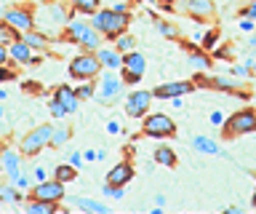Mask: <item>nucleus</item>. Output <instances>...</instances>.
I'll list each match as a JSON object with an SVG mask.
<instances>
[{"label":"nucleus","instance_id":"obj_11","mask_svg":"<svg viewBox=\"0 0 256 214\" xmlns=\"http://www.w3.org/2000/svg\"><path fill=\"white\" fill-rule=\"evenodd\" d=\"M131 177H134V169L128 163H118L115 169L110 171V177H107V182L110 185H118V187H123L126 182H131Z\"/></svg>","mask_w":256,"mask_h":214},{"label":"nucleus","instance_id":"obj_5","mask_svg":"<svg viewBox=\"0 0 256 214\" xmlns=\"http://www.w3.org/2000/svg\"><path fill=\"white\" fill-rule=\"evenodd\" d=\"M144 67H147V62H144L142 54H131L128 51V57H126V67H123V78H126V83H136L139 78L144 75Z\"/></svg>","mask_w":256,"mask_h":214},{"label":"nucleus","instance_id":"obj_43","mask_svg":"<svg viewBox=\"0 0 256 214\" xmlns=\"http://www.w3.org/2000/svg\"><path fill=\"white\" fill-rule=\"evenodd\" d=\"M16 185H19V187H27V177H16Z\"/></svg>","mask_w":256,"mask_h":214},{"label":"nucleus","instance_id":"obj_34","mask_svg":"<svg viewBox=\"0 0 256 214\" xmlns=\"http://www.w3.org/2000/svg\"><path fill=\"white\" fill-rule=\"evenodd\" d=\"M32 211H54V206L48 201H38V203H32Z\"/></svg>","mask_w":256,"mask_h":214},{"label":"nucleus","instance_id":"obj_45","mask_svg":"<svg viewBox=\"0 0 256 214\" xmlns=\"http://www.w3.org/2000/svg\"><path fill=\"white\" fill-rule=\"evenodd\" d=\"M8 78H11V73H8V70H0V81H8Z\"/></svg>","mask_w":256,"mask_h":214},{"label":"nucleus","instance_id":"obj_3","mask_svg":"<svg viewBox=\"0 0 256 214\" xmlns=\"http://www.w3.org/2000/svg\"><path fill=\"white\" fill-rule=\"evenodd\" d=\"M144 134L147 137H174L176 134V123L163 113H155L150 118H144Z\"/></svg>","mask_w":256,"mask_h":214},{"label":"nucleus","instance_id":"obj_41","mask_svg":"<svg viewBox=\"0 0 256 214\" xmlns=\"http://www.w3.org/2000/svg\"><path fill=\"white\" fill-rule=\"evenodd\" d=\"M232 75H240V78H246V75H248V67H232Z\"/></svg>","mask_w":256,"mask_h":214},{"label":"nucleus","instance_id":"obj_13","mask_svg":"<svg viewBox=\"0 0 256 214\" xmlns=\"http://www.w3.org/2000/svg\"><path fill=\"white\" fill-rule=\"evenodd\" d=\"M120 86H123V83H120L115 75H107V78H104V83H102V99L104 102L118 99L120 97Z\"/></svg>","mask_w":256,"mask_h":214},{"label":"nucleus","instance_id":"obj_20","mask_svg":"<svg viewBox=\"0 0 256 214\" xmlns=\"http://www.w3.org/2000/svg\"><path fill=\"white\" fill-rule=\"evenodd\" d=\"M3 163H6L8 174L19 177V158H16V153H6V155H3Z\"/></svg>","mask_w":256,"mask_h":214},{"label":"nucleus","instance_id":"obj_4","mask_svg":"<svg viewBox=\"0 0 256 214\" xmlns=\"http://www.w3.org/2000/svg\"><path fill=\"white\" fill-rule=\"evenodd\" d=\"M51 134H54V129H51V126H40V129H35V131H32L27 139L22 142V153H27V155H35L40 147L51 142Z\"/></svg>","mask_w":256,"mask_h":214},{"label":"nucleus","instance_id":"obj_15","mask_svg":"<svg viewBox=\"0 0 256 214\" xmlns=\"http://www.w3.org/2000/svg\"><path fill=\"white\" fill-rule=\"evenodd\" d=\"M187 9L192 17H211L214 14V3L211 0H192V3H187Z\"/></svg>","mask_w":256,"mask_h":214},{"label":"nucleus","instance_id":"obj_9","mask_svg":"<svg viewBox=\"0 0 256 214\" xmlns=\"http://www.w3.org/2000/svg\"><path fill=\"white\" fill-rule=\"evenodd\" d=\"M70 33L75 35L83 46H88V49H96V46H99V35L86 25H70Z\"/></svg>","mask_w":256,"mask_h":214},{"label":"nucleus","instance_id":"obj_47","mask_svg":"<svg viewBox=\"0 0 256 214\" xmlns=\"http://www.w3.org/2000/svg\"><path fill=\"white\" fill-rule=\"evenodd\" d=\"M251 51H254V54H256V35H254V38H251Z\"/></svg>","mask_w":256,"mask_h":214},{"label":"nucleus","instance_id":"obj_25","mask_svg":"<svg viewBox=\"0 0 256 214\" xmlns=\"http://www.w3.org/2000/svg\"><path fill=\"white\" fill-rule=\"evenodd\" d=\"M56 177L70 182V179H75V169H72V166H59V169H56Z\"/></svg>","mask_w":256,"mask_h":214},{"label":"nucleus","instance_id":"obj_30","mask_svg":"<svg viewBox=\"0 0 256 214\" xmlns=\"http://www.w3.org/2000/svg\"><path fill=\"white\" fill-rule=\"evenodd\" d=\"M104 195H110V198H123V190H120L118 185H104Z\"/></svg>","mask_w":256,"mask_h":214},{"label":"nucleus","instance_id":"obj_46","mask_svg":"<svg viewBox=\"0 0 256 214\" xmlns=\"http://www.w3.org/2000/svg\"><path fill=\"white\" fill-rule=\"evenodd\" d=\"M6 57H8V54H6V49H3V46H0V65L6 62Z\"/></svg>","mask_w":256,"mask_h":214},{"label":"nucleus","instance_id":"obj_21","mask_svg":"<svg viewBox=\"0 0 256 214\" xmlns=\"http://www.w3.org/2000/svg\"><path fill=\"white\" fill-rule=\"evenodd\" d=\"M11 54H14V59H19V62H27V59H30V46H27V43H14Z\"/></svg>","mask_w":256,"mask_h":214},{"label":"nucleus","instance_id":"obj_28","mask_svg":"<svg viewBox=\"0 0 256 214\" xmlns=\"http://www.w3.org/2000/svg\"><path fill=\"white\" fill-rule=\"evenodd\" d=\"M24 43H27V46H32V49H43V46H46V38H40V35H27V41H24Z\"/></svg>","mask_w":256,"mask_h":214},{"label":"nucleus","instance_id":"obj_1","mask_svg":"<svg viewBox=\"0 0 256 214\" xmlns=\"http://www.w3.org/2000/svg\"><path fill=\"white\" fill-rule=\"evenodd\" d=\"M224 126V137H235V134H254L256 131V113L254 110H238L232 113L227 121L222 123Z\"/></svg>","mask_w":256,"mask_h":214},{"label":"nucleus","instance_id":"obj_31","mask_svg":"<svg viewBox=\"0 0 256 214\" xmlns=\"http://www.w3.org/2000/svg\"><path fill=\"white\" fill-rule=\"evenodd\" d=\"M96 6H99V0H78L80 11H96Z\"/></svg>","mask_w":256,"mask_h":214},{"label":"nucleus","instance_id":"obj_37","mask_svg":"<svg viewBox=\"0 0 256 214\" xmlns=\"http://www.w3.org/2000/svg\"><path fill=\"white\" fill-rule=\"evenodd\" d=\"M240 30H246V33H251V30H254V19H251V17H246L243 22H240Z\"/></svg>","mask_w":256,"mask_h":214},{"label":"nucleus","instance_id":"obj_27","mask_svg":"<svg viewBox=\"0 0 256 214\" xmlns=\"http://www.w3.org/2000/svg\"><path fill=\"white\" fill-rule=\"evenodd\" d=\"M118 51H126V54L134 51V38H131V35H128V38H126V35L120 38V41H118Z\"/></svg>","mask_w":256,"mask_h":214},{"label":"nucleus","instance_id":"obj_33","mask_svg":"<svg viewBox=\"0 0 256 214\" xmlns=\"http://www.w3.org/2000/svg\"><path fill=\"white\" fill-rule=\"evenodd\" d=\"M75 94H78V99H88V97H91V94H94V89H91V86L86 83V86H80V89H78Z\"/></svg>","mask_w":256,"mask_h":214},{"label":"nucleus","instance_id":"obj_36","mask_svg":"<svg viewBox=\"0 0 256 214\" xmlns=\"http://www.w3.org/2000/svg\"><path fill=\"white\" fill-rule=\"evenodd\" d=\"M208 121H211L214 126H222V123H224V115H222V113H216V110H214V113H211V118H208Z\"/></svg>","mask_w":256,"mask_h":214},{"label":"nucleus","instance_id":"obj_24","mask_svg":"<svg viewBox=\"0 0 256 214\" xmlns=\"http://www.w3.org/2000/svg\"><path fill=\"white\" fill-rule=\"evenodd\" d=\"M80 209H86V211H107V206H102V203H94V201H88V198H83V201H78Z\"/></svg>","mask_w":256,"mask_h":214},{"label":"nucleus","instance_id":"obj_44","mask_svg":"<svg viewBox=\"0 0 256 214\" xmlns=\"http://www.w3.org/2000/svg\"><path fill=\"white\" fill-rule=\"evenodd\" d=\"M35 177H38L40 182H43V179H46V171H43V169H35Z\"/></svg>","mask_w":256,"mask_h":214},{"label":"nucleus","instance_id":"obj_50","mask_svg":"<svg viewBox=\"0 0 256 214\" xmlns=\"http://www.w3.org/2000/svg\"><path fill=\"white\" fill-rule=\"evenodd\" d=\"M184 3H192V0H184Z\"/></svg>","mask_w":256,"mask_h":214},{"label":"nucleus","instance_id":"obj_12","mask_svg":"<svg viewBox=\"0 0 256 214\" xmlns=\"http://www.w3.org/2000/svg\"><path fill=\"white\" fill-rule=\"evenodd\" d=\"M56 102H59L67 113H75V110H78V94L72 89H67V86H62V89L56 91Z\"/></svg>","mask_w":256,"mask_h":214},{"label":"nucleus","instance_id":"obj_16","mask_svg":"<svg viewBox=\"0 0 256 214\" xmlns=\"http://www.w3.org/2000/svg\"><path fill=\"white\" fill-rule=\"evenodd\" d=\"M6 19L11 22L14 27H19V30H30V27H32L30 14H24V11H8V14H6Z\"/></svg>","mask_w":256,"mask_h":214},{"label":"nucleus","instance_id":"obj_49","mask_svg":"<svg viewBox=\"0 0 256 214\" xmlns=\"http://www.w3.org/2000/svg\"><path fill=\"white\" fill-rule=\"evenodd\" d=\"M3 97H6V94H3V91H0V99H3Z\"/></svg>","mask_w":256,"mask_h":214},{"label":"nucleus","instance_id":"obj_39","mask_svg":"<svg viewBox=\"0 0 256 214\" xmlns=\"http://www.w3.org/2000/svg\"><path fill=\"white\" fill-rule=\"evenodd\" d=\"M214 57H216V59H230V57H232V51H230V49H219V51L214 54Z\"/></svg>","mask_w":256,"mask_h":214},{"label":"nucleus","instance_id":"obj_8","mask_svg":"<svg viewBox=\"0 0 256 214\" xmlns=\"http://www.w3.org/2000/svg\"><path fill=\"white\" fill-rule=\"evenodd\" d=\"M70 73L75 78H91V75L99 73V59L96 57H78L75 62H72Z\"/></svg>","mask_w":256,"mask_h":214},{"label":"nucleus","instance_id":"obj_7","mask_svg":"<svg viewBox=\"0 0 256 214\" xmlns=\"http://www.w3.org/2000/svg\"><path fill=\"white\" fill-rule=\"evenodd\" d=\"M150 102H152L150 91H134L131 97H128V102H126V113L139 118V115H144V110H150Z\"/></svg>","mask_w":256,"mask_h":214},{"label":"nucleus","instance_id":"obj_2","mask_svg":"<svg viewBox=\"0 0 256 214\" xmlns=\"http://www.w3.org/2000/svg\"><path fill=\"white\" fill-rule=\"evenodd\" d=\"M126 25H128V17L123 11H99L94 17V27L107 38H115L118 33H123Z\"/></svg>","mask_w":256,"mask_h":214},{"label":"nucleus","instance_id":"obj_42","mask_svg":"<svg viewBox=\"0 0 256 214\" xmlns=\"http://www.w3.org/2000/svg\"><path fill=\"white\" fill-rule=\"evenodd\" d=\"M107 129H110V134H118V131H120V126H118V123H115V121H112V123H110V126H107Z\"/></svg>","mask_w":256,"mask_h":214},{"label":"nucleus","instance_id":"obj_29","mask_svg":"<svg viewBox=\"0 0 256 214\" xmlns=\"http://www.w3.org/2000/svg\"><path fill=\"white\" fill-rule=\"evenodd\" d=\"M0 198L3 201H19V193L14 187H0Z\"/></svg>","mask_w":256,"mask_h":214},{"label":"nucleus","instance_id":"obj_23","mask_svg":"<svg viewBox=\"0 0 256 214\" xmlns=\"http://www.w3.org/2000/svg\"><path fill=\"white\" fill-rule=\"evenodd\" d=\"M216 43H219V30H211V33L203 35V49H206V51H214Z\"/></svg>","mask_w":256,"mask_h":214},{"label":"nucleus","instance_id":"obj_17","mask_svg":"<svg viewBox=\"0 0 256 214\" xmlns=\"http://www.w3.org/2000/svg\"><path fill=\"white\" fill-rule=\"evenodd\" d=\"M155 161L163 163V166H176V153L171 147H158L155 150Z\"/></svg>","mask_w":256,"mask_h":214},{"label":"nucleus","instance_id":"obj_32","mask_svg":"<svg viewBox=\"0 0 256 214\" xmlns=\"http://www.w3.org/2000/svg\"><path fill=\"white\" fill-rule=\"evenodd\" d=\"M70 139V134L67 131H59V134H51V142L54 145H64V142Z\"/></svg>","mask_w":256,"mask_h":214},{"label":"nucleus","instance_id":"obj_38","mask_svg":"<svg viewBox=\"0 0 256 214\" xmlns=\"http://www.w3.org/2000/svg\"><path fill=\"white\" fill-rule=\"evenodd\" d=\"M11 30H8V27H0V43H6V41H11Z\"/></svg>","mask_w":256,"mask_h":214},{"label":"nucleus","instance_id":"obj_14","mask_svg":"<svg viewBox=\"0 0 256 214\" xmlns=\"http://www.w3.org/2000/svg\"><path fill=\"white\" fill-rule=\"evenodd\" d=\"M192 147L200 150V153H206V155H222L219 145H216L214 139H208V137H195V139H192Z\"/></svg>","mask_w":256,"mask_h":214},{"label":"nucleus","instance_id":"obj_26","mask_svg":"<svg viewBox=\"0 0 256 214\" xmlns=\"http://www.w3.org/2000/svg\"><path fill=\"white\" fill-rule=\"evenodd\" d=\"M158 33L163 38H176V27H171L168 22H158Z\"/></svg>","mask_w":256,"mask_h":214},{"label":"nucleus","instance_id":"obj_10","mask_svg":"<svg viewBox=\"0 0 256 214\" xmlns=\"http://www.w3.org/2000/svg\"><path fill=\"white\" fill-rule=\"evenodd\" d=\"M35 195L40 198V201H56V198L64 195V190L59 182H40V185L35 187Z\"/></svg>","mask_w":256,"mask_h":214},{"label":"nucleus","instance_id":"obj_40","mask_svg":"<svg viewBox=\"0 0 256 214\" xmlns=\"http://www.w3.org/2000/svg\"><path fill=\"white\" fill-rule=\"evenodd\" d=\"M243 14H246V17H251V19L256 22V0H254V3H251V6H248V9H246Z\"/></svg>","mask_w":256,"mask_h":214},{"label":"nucleus","instance_id":"obj_51","mask_svg":"<svg viewBox=\"0 0 256 214\" xmlns=\"http://www.w3.org/2000/svg\"><path fill=\"white\" fill-rule=\"evenodd\" d=\"M0 115H3V110H0Z\"/></svg>","mask_w":256,"mask_h":214},{"label":"nucleus","instance_id":"obj_22","mask_svg":"<svg viewBox=\"0 0 256 214\" xmlns=\"http://www.w3.org/2000/svg\"><path fill=\"white\" fill-rule=\"evenodd\" d=\"M208 86H219L222 91H235V89H238V83H235V81H227V78H211V81H208Z\"/></svg>","mask_w":256,"mask_h":214},{"label":"nucleus","instance_id":"obj_35","mask_svg":"<svg viewBox=\"0 0 256 214\" xmlns=\"http://www.w3.org/2000/svg\"><path fill=\"white\" fill-rule=\"evenodd\" d=\"M51 113H54L56 118H62L64 113H67V110H64V107L59 105V102H56V99H54V102H51Z\"/></svg>","mask_w":256,"mask_h":214},{"label":"nucleus","instance_id":"obj_6","mask_svg":"<svg viewBox=\"0 0 256 214\" xmlns=\"http://www.w3.org/2000/svg\"><path fill=\"white\" fill-rule=\"evenodd\" d=\"M192 89H195V83H192V81H174V83H163V86H158L152 97L174 99V97H182V94H190Z\"/></svg>","mask_w":256,"mask_h":214},{"label":"nucleus","instance_id":"obj_18","mask_svg":"<svg viewBox=\"0 0 256 214\" xmlns=\"http://www.w3.org/2000/svg\"><path fill=\"white\" fill-rule=\"evenodd\" d=\"M187 62H190V67H198V70H208V67H211V59H208L206 54H200V51H190Z\"/></svg>","mask_w":256,"mask_h":214},{"label":"nucleus","instance_id":"obj_48","mask_svg":"<svg viewBox=\"0 0 256 214\" xmlns=\"http://www.w3.org/2000/svg\"><path fill=\"white\" fill-rule=\"evenodd\" d=\"M251 203H254V206H256V190H254V198H251Z\"/></svg>","mask_w":256,"mask_h":214},{"label":"nucleus","instance_id":"obj_19","mask_svg":"<svg viewBox=\"0 0 256 214\" xmlns=\"http://www.w3.org/2000/svg\"><path fill=\"white\" fill-rule=\"evenodd\" d=\"M96 59H99L102 65H107V67H112V70L123 67V65H120V57H118V54H115V51H107V49H104V51H99V57H96Z\"/></svg>","mask_w":256,"mask_h":214}]
</instances>
